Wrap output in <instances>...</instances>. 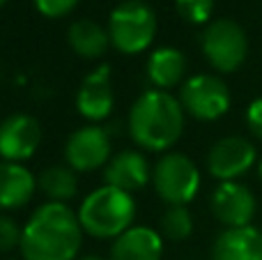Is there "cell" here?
Segmentation results:
<instances>
[{"label": "cell", "instance_id": "obj_7", "mask_svg": "<svg viewBox=\"0 0 262 260\" xmlns=\"http://www.w3.org/2000/svg\"><path fill=\"white\" fill-rule=\"evenodd\" d=\"M180 104L191 118L212 122L230 111L232 97L230 88L221 76L214 74H195L189 76L180 88Z\"/></svg>", "mask_w": 262, "mask_h": 260}, {"label": "cell", "instance_id": "obj_23", "mask_svg": "<svg viewBox=\"0 0 262 260\" xmlns=\"http://www.w3.org/2000/svg\"><path fill=\"white\" fill-rule=\"evenodd\" d=\"M78 5V0H35V7L41 16L46 18H62L69 12H74V7Z\"/></svg>", "mask_w": 262, "mask_h": 260}, {"label": "cell", "instance_id": "obj_26", "mask_svg": "<svg viewBox=\"0 0 262 260\" xmlns=\"http://www.w3.org/2000/svg\"><path fill=\"white\" fill-rule=\"evenodd\" d=\"M258 175H260V180H262V159L258 161Z\"/></svg>", "mask_w": 262, "mask_h": 260}, {"label": "cell", "instance_id": "obj_21", "mask_svg": "<svg viewBox=\"0 0 262 260\" xmlns=\"http://www.w3.org/2000/svg\"><path fill=\"white\" fill-rule=\"evenodd\" d=\"M180 16L195 26H207L214 14V0H175Z\"/></svg>", "mask_w": 262, "mask_h": 260}, {"label": "cell", "instance_id": "obj_24", "mask_svg": "<svg viewBox=\"0 0 262 260\" xmlns=\"http://www.w3.org/2000/svg\"><path fill=\"white\" fill-rule=\"evenodd\" d=\"M246 124H249L251 134L262 141V97L249 104V109H246Z\"/></svg>", "mask_w": 262, "mask_h": 260}, {"label": "cell", "instance_id": "obj_25", "mask_svg": "<svg viewBox=\"0 0 262 260\" xmlns=\"http://www.w3.org/2000/svg\"><path fill=\"white\" fill-rule=\"evenodd\" d=\"M76 260H104L101 256H78Z\"/></svg>", "mask_w": 262, "mask_h": 260}, {"label": "cell", "instance_id": "obj_13", "mask_svg": "<svg viewBox=\"0 0 262 260\" xmlns=\"http://www.w3.org/2000/svg\"><path fill=\"white\" fill-rule=\"evenodd\" d=\"M104 180L108 187L134 193L138 189L147 187V182L152 180V170H149V164L143 152L122 150L115 157H111V161L106 164Z\"/></svg>", "mask_w": 262, "mask_h": 260}, {"label": "cell", "instance_id": "obj_22", "mask_svg": "<svg viewBox=\"0 0 262 260\" xmlns=\"http://www.w3.org/2000/svg\"><path fill=\"white\" fill-rule=\"evenodd\" d=\"M23 228L7 214H0V253H9L14 249H21Z\"/></svg>", "mask_w": 262, "mask_h": 260}, {"label": "cell", "instance_id": "obj_12", "mask_svg": "<svg viewBox=\"0 0 262 260\" xmlns=\"http://www.w3.org/2000/svg\"><path fill=\"white\" fill-rule=\"evenodd\" d=\"M115 106L113 81H111V67L99 64L81 81V88L76 92V109L85 120L92 124L101 122L111 115Z\"/></svg>", "mask_w": 262, "mask_h": 260}, {"label": "cell", "instance_id": "obj_4", "mask_svg": "<svg viewBox=\"0 0 262 260\" xmlns=\"http://www.w3.org/2000/svg\"><path fill=\"white\" fill-rule=\"evenodd\" d=\"M157 14L143 0H122L108 16L111 46L124 55H138L157 37Z\"/></svg>", "mask_w": 262, "mask_h": 260}, {"label": "cell", "instance_id": "obj_6", "mask_svg": "<svg viewBox=\"0 0 262 260\" xmlns=\"http://www.w3.org/2000/svg\"><path fill=\"white\" fill-rule=\"evenodd\" d=\"M203 55L216 72L232 74L244 64L249 55L246 30L232 18H214L205 26L200 37Z\"/></svg>", "mask_w": 262, "mask_h": 260}, {"label": "cell", "instance_id": "obj_15", "mask_svg": "<svg viewBox=\"0 0 262 260\" xmlns=\"http://www.w3.org/2000/svg\"><path fill=\"white\" fill-rule=\"evenodd\" d=\"M37 191V178L23 164L0 161V210L28 205Z\"/></svg>", "mask_w": 262, "mask_h": 260}, {"label": "cell", "instance_id": "obj_1", "mask_svg": "<svg viewBox=\"0 0 262 260\" xmlns=\"http://www.w3.org/2000/svg\"><path fill=\"white\" fill-rule=\"evenodd\" d=\"M83 244V226L67 203H44L23 226V260H76Z\"/></svg>", "mask_w": 262, "mask_h": 260}, {"label": "cell", "instance_id": "obj_8", "mask_svg": "<svg viewBox=\"0 0 262 260\" xmlns=\"http://www.w3.org/2000/svg\"><path fill=\"white\" fill-rule=\"evenodd\" d=\"M67 166L76 173H92L111 161V136L99 124L78 127L64 145Z\"/></svg>", "mask_w": 262, "mask_h": 260}, {"label": "cell", "instance_id": "obj_27", "mask_svg": "<svg viewBox=\"0 0 262 260\" xmlns=\"http://www.w3.org/2000/svg\"><path fill=\"white\" fill-rule=\"evenodd\" d=\"M5 3H7V0H0V7H3V5H5Z\"/></svg>", "mask_w": 262, "mask_h": 260}, {"label": "cell", "instance_id": "obj_9", "mask_svg": "<svg viewBox=\"0 0 262 260\" xmlns=\"http://www.w3.org/2000/svg\"><path fill=\"white\" fill-rule=\"evenodd\" d=\"M258 164V150L244 136H226L212 145L207 155V170L219 182H232V180L246 175Z\"/></svg>", "mask_w": 262, "mask_h": 260}, {"label": "cell", "instance_id": "obj_18", "mask_svg": "<svg viewBox=\"0 0 262 260\" xmlns=\"http://www.w3.org/2000/svg\"><path fill=\"white\" fill-rule=\"evenodd\" d=\"M67 41L76 55L85 60H99L108 51L111 35L108 28H104L101 23L92 21V18H78L69 26Z\"/></svg>", "mask_w": 262, "mask_h": 260}, {"label": "cell", "instance_id": "obj_5", "mask_svg": "<svg viewBox=\"0 0 262 260\" xmlns=\"http://www.w3.org/2000/svg\"><path fill=\"white\" fill-rule=\"evenodd\" d=\"M152 184L157 196L168 203V207L186 205L200 191V170L191 157L166 152L152 168Z\"/></svg>", "mask_w": 262, "mask_h": 260}, {"label": "cell", "instance_id": "obj_10", "mask_svg": "<svg viewBox=\"0 0 262 260\" xmlns=\"http://www.w3.org/2000/svg\"><path fill=\"white\" fill-rule=\"evenodd\" d=\"M212 212L216 221H221L226 228H244L251 226L255 212H258V203L255 196L246 184L237 182H219L216 189L212 191Z\"/></svg>", "mask_w": 262, "mask_h": 260}, {"label": "cell", "instance_id": "obj_11", "mask_svg": "<svg viewBox=\"0 0 262 260\" xmlns=\"http://www.w3.org/2000/svg\"><path fill=\"white\" fill-rule=\"evenodd\" d=\"M41 143V127L28 113H14L0 122V157L3 161L23 164L37 152Z\"/></svg>", "mask_w": 262, "mask_h": 260}, {"label": "cell", "instance_id": "obj_20", "mask_svg": "<svg viewBox=\"0 0 262 260\" xmlns=\"http://www.w3.org/2000/svg\"><path fill=\"white\" fill-rule=\"evenodd\" d=\"M161 233L172 242H184L193 233V216L186 205H172L161 219Z\"/></svg>", "mask_w": 262, "mask_h": 260}, {"label": "cell", "instance_id": "obj_19", "mask_svg": "<svg viewBox=\"0 0 262 260\" xmlns=\"http://www.w3.org/2000/svg\"><path fill=\"white\" fill-rule=\"evenodd\" d=\"M37 187L41 189L49 201L53 203H67L76 196L78 191V178L76 170L64 166H51V168H44L41 175L37 178Z\"/></svg>", "mask_w": 262, "mask_h": 260}, {"label": "cell", "instance_id": "obj_3", "mask_svg": "<svg viewBox=\"0 0 262 260\" xmlns=\"http://www.w3.org/2000/svg\"><path fill=\"white\" fill-rule=\"evenodd\" d=\"M76 214L83 226V233L95 240H115L131 228L136 216V203L131 193L104 184L83 198Z\"/></svg>", "mask_w": 262, "mask_h": 260}, {"label": "cell", "instance_id": "obj_2", "mask_svg": "<svg viewBox=\"0 0 262 260\" xmlns=\"http://www.w3.org/2000/svg\"><path fill=\"white\" fill-rule=\"evenodd\" d=\"M127 127L129 136L143 150H170L184 132V109L180 97L157 88L143 92L131 106Z\"/></svg>", "mask_w": 262, "mask_h": 260}, {"label": "cell", "instance_id": "obj_16", "mask_svg": "<svg viewBox=\"0 0 262 260\" xmlns=\"http://www.w3.org/2000/svg\"><path fill=\"white\" fill-rule=\"evenodd\" d=\"M212 260H262V230L226 228L212 247Z\"/></svg>", "mask_w": 262, "mask_h": 260}, {"label": "cell", "instance_id": "obj_14", "mask_svg": "<svg viewBox=\"0 0 262 260\" xmlns=\"http://www.w3.org/2000/svg\"><path fill=\"white\" fill-rule=\"evenodd\" d=\"M163 240L149 226H131L113 240L108 260H161Z\"/></svg>", "mask_w": 262, "mask_h": 260}, {"label": "cell", "instance_id": "obj_17", "mask_svg": "<svg viewBox=\"0 0 262 260\" xmlns=\"http://www.w3.org/2000/svg\"><path fill=\"white\" fill-rule=\"evenodd\" d=\"M186 58L175 46H161L147 58V78L157 90H172L184 83Z\"/></svg>", "mask_w": 262, "mask_h": 260}]
</instances>
